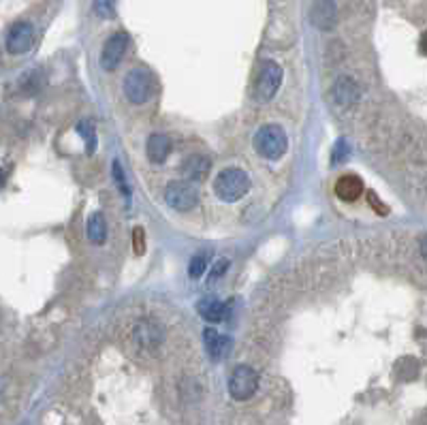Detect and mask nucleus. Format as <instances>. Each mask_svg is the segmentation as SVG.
<instances>
[{
	"label": "nucleus",
	"mask_w": 427,
	"mask_h": 425,
	"mask_svg": "<svg viewBox=\"0 0 427 425\" xmlns=\"http://www.w3.org/2000/svg\"><path fill=\"white\" fill-rule=\"evenodd\" d=\"M254 148L263 158H267V161H278V158H282L288 150L286 132L276 124H265L256 130Z\"/></svg>",
	"instance_id": "1"
},
{
	"label": "nucleus",
	"mask_w": 427,
	"mask_h": 425,
	"mask_svg": "<svg viewBox=\"0 0 427 425\" xmlns=\"http://www.w3.org/2000/svg\"><path fill=\"white\" fill-rule=\"evenodd\" d=\"M250 191V177L242 169H225L216 175L214 182V193L223 201H239Z\"/></svg>",
	"instance_id": "2"
},
{
	"label": "nucleus",
	"mask_w": 427,
	"mask_h": 425,
	"mask_svg": "<svg viewBox=\"0 0 427 425\" xmlns=\"http://www.w3.org/2000/svg\"><path fill=\"white\" fill-rule=\"evenodd\" d=\"M124 94L130 103L143 105L154 94V77L146 69H132L124 77Z\"/></svg>",
	"instance_id": "3"
},
{
	"label": "nucleus",
	"mask_w": 427,
	"mask_h": 425,
	"mask_svg": "<svg viewBox=\"0 0 427 425\" xmlns=\"http://www.w3.org/2000/svg\"><path fill=\"white\" fill-rule=\"evenodd\" d=\"M259 387V376L250 365H237L229 379V393L233 400L244 402L256 393Z\"/></svg>",
	"instance_id": "4"
},
{
	"label": "nucleus",
	"mask_w": 427,
	"mask_h": 425,
	"mask_svg": "<svg viewBox=\"0 0 427 425\" xmlns=\"http://www.w3.org/2000/svg\"><path fill=\"white\" fill-rule=\"evenodd\" d=\"M280 84H282V69H280V64L274 62V60H267V62H263V67L259 71L256 86H254V96L261 103L272 101L274 94L280 88Z\"/></svg>",
	"instance_id": "5"
},
{
	"label": "nucleus",
	"mask_w": 427,
	"mask_h": 425,
	"mask_svg": "<svg viewBox=\"0 0 427 425\" xmlns=\"http://www.w3.org/2000/svg\"><path fill=\"white\" fill-rule=\"evenodd\" d=\"M165 199H167V205L177 211H191L199 203V193L189 182H173L167 186Z\"/></svg>",
	"instance_id": "6"
},
{
	"label": "nucleus",
	"mask_w": 427,
	"mask_h": 425,
	"mask_svg": "<svg viewBox=\"0 0 427 425\" xmlns=\"http://www.w3.org/2000/svg\"><path fill=\"white\" fill-rule=\"evenodd\" d=\"M7 51L9 54H26L31 51L33 43H35V31L28 21H17L13 24L9 33H7Z\"/></svg>",
	"instance_id": "7"
},
{
	"label": "nucleus",
	"mask_w": 427,
	"mask_h": 425,
	"mask_svg": "<svg viewBox=\"0 0 427 425\" xmlns=\"http://www.w3.org/2000/svg\"><path fill=\"white\" fill-rule=\"evenodd\" d=\"M128 47V37L124 33H116L107 39L105 47H103V54H101V64L105 71H116L120 60L124 58V51Z\"/></svg>",
	"instance_id": "8"
},
{
	"label": "nucleus",
	"mask_w": 427,
	"mask_h": 425,
	"mask_svg": "<svg viewBox=\"0 0 427 425\" xmlns=\"http://www.w3.org/2000/svg\"><path fill=\"white\" fill-rule=\"evenodd\" d=\"M336 195L346 203H355L363 195V180L355 173H344L336 180Z\"/></svg>",
	"instance_id": "9"
},
{
	"label": "nucleus",
	"mask_w": 427,
	"mask_h": 425,
	"mask_svg": "<svg viewBox=\"0 0 427 425\" xmlns=\"http://www.w3.org/2000/svg\"><path fill=\"white\" fill-rule=\"evenodd\" d=\"M203 344L205 351L214 361H220L229 355L231 351V340L227 336H220L216 329H205L203 331Z\"/></svg>",
	"instance_id": "10"
},
{
	"label": "nucleus",
	"mask_w": 427,
	"mask_h": 425,
	"mask_svg": "<svg viewBox=\"0 0 427 425\" xmlns=\"http://www.w3.org/2000/svg\"><path fill=\"white\" fill-rule=\"evenodd\" d=\"M312 24L320 31H331L338 24V9L331 0H320L312 7Z\"/></svg>",
	"instance_id": "11"
},
{
	"label": "nucleus",
	"mask_w": 427,
	"mask_h": 425,
	"mask_svg": "<svg viewBox=\"0 0 427 425\" xmlns=\"http://www.w3.org/2000/svg\"><path fill=\"white\" fill-rule=\"evenodd\" d=\"M146 152H148L150 163H154V165L165 163L167 156L171 154V139L167 135H163V132H154V135L148 137Z\"/></svg>",
	"instance_id": "12"
},
{
	"label": "nucleus",
	"mask_w": 427,
	"mask_h": 425,
	"mask_svg": "<svg viewBox=\"0 0 427 425\" xmlns=\"http://www.w3.org/2000/svg\"><path fill=\"white\" fill-rule=\"evenodd\" d=\"M209 171V158L203 154H191L189 158H184L182 163V173L184 177H189V182H199L207 175Z\"/></svg>",
	"instance_id": "13"
},
{
	"label": "nucleus",
	"mask_w": 427,
	"mask_h": 425,
	"mask_svg": "<svg viewBox=\"0 0 427 425\" xmlns=\"http://www.w3.org/2000/svg\"><path fill=\"white\" fill-rule=\"evenodd\" d=\"M197 312L207 318V321L211 323H218V321H225V318L229 316V306L216 297H203L199 304H197Z\"/></svg>",
	"instance_id": "14"
},
{
	"label": "nucleus",
	"mask_w": 427,
	"mask_h": 425,
	"mask_svg": "<svg viewBox=\"0 0 427 425\" xmlns=\"http://www.w3.org/2000/svg\"><path fill=\"white\" fill-rule=\"evenodd\" d=\"M359 98V88L355 86V82L351 77H344V79H340V82L333 86V101L338 103V105H351V103H355Z\"/></svg>",
	"instance_id": "15"
},
{
	"label": "nucleus",
	"mask_w": 427,
	"mask_h": 425,
	"mask_svg": "<svg viewBox=\"0 0 427 425\" xmlns=\"http://www.w3.org/2000/svg\"><path fill=\"white\" fill-rule=\"evenodd\" d=\"M88 240L94 246H101L107 240V223H105V216L101 214V211H94V214L88 218Z\"/></svg>",
	"instance_id": "16"
},
{
	"label": "nucleus",
	"mask_w": 427,
	"mask_h": 425,
	"mask_svg": "<svg viewBox=\"0 0 427 425\" xmlns=\"http://www.w3.org/2000/svg\"><path fill=\"white\" fill-rule=\"evenodd\" d=\"M79 135L84 137L86 141V148H88V154H94L96 150V130H94V124L90 120H84V122H79Z\"/></svg>",
	"instance_id": "17"
},
{
	"label": "nucleus",
	"mask_w": 427,
	"mask_h": 425,
	"mask_svg": "<svg viewBox=\"0 0 427 425\" xmlns=\"http://www.w3.org/2000/svg\"><path fill=\"white\" fill-rule=\"evenodd\" d=\"M207 263H209V252H199L193 257L191 265H189V272H191V278H201L207 270Z\"/></svg>",
	"instance_id": "18"
},
{
	"label": "nucleus",
	"mask_w": 427,
	"mask_h": 425,
	"mask_svg": "<svg viewBox=\"0 0 427 425\" xmlns=\"http://www.w3.org/2000/svg\"><path fill=\"white\" fill-rule=\"evenodd\" d=\"M94 13L103 19L116 15V0H94Z\"/></svg>",
	"instance_id": "19"
},
{
	"label": "nucleus",
	"mask_w": 427,
	"mask_h": 425,
	"mask_svg": "<svg viewBox=\"0 0 427 425\" xmlns=\"http://www.w3.org/2000/svg\"><path fill=\"white\" fill-rule=\"evenodd\" d=\"M349 152H351V148H349V141H346V139H340V141L336 144V148H333L331 163H333V165H338V163L346 161V158H349Z\"/></svg>",
	"instance_id": "20"
},
{
	"label": "nucleus",
	"mask_w": 427,
	"mask_h": 425,
	"mask_svg": "<svg viewBox=\"0 0 427 425\" xmlns=\"http://www.w3.org/2000/svg\"><path fill=\"white\" fill-rule=\"evenodd\" d=\"M132 250H135V254L146 252V231L141 227L132 229Z\"/></svg>",
	"instance_id": "21"
},
{
	"label": "nucleus",
	"mask_w": 427,
	"mask_h": 425,
	"mask_svg": "<svg viewBox=\"0 0 427 425\" xmlns=\"http://www.w3.org/2000/svg\"><path fill=\"white\" fill-rule=\"evenodd\" d=\"M229 270V259H218L216 263H214V268L209 272V280H218L220 276H225Z\"/></svg>",
	"instance_id": "22"
},
{
	"label": "nucleus",
	"mask_w": 427,
	"mask_h": 425,
	"mask_svg": "<svg viewBox=\"0 0 427 425\" xmlns=\"http://www.w3.org/2000/svg\"><path fill=\"white\" fill-rule=\"evenodd\" d=\"M114 177L118 180V189L124 193V197H130V191H128V186H126V177H124V171L120 167V161L114 163Z\"/></svg>",
	"instance_id": "23"
},
{
	"label": "nucleus",
	"mask_w": 427,
	"mask_h": 425,
	"mask_svg": "<svg viewBox=\"0 0 427 425\" xmlns=\"http://www.w3.org/2000/svg\"><path fill=\"white\" fill-rule=\"evenodd\" d=\"M367 199H369V205H372L374 209H376L381 216H385L387 211H389V209H387V205H383V203H381V199H378L376 195H374V193H367Z\"/></svg>",
	"instance_id": "24"
},
{
	"label": "nucleus",
	"mask_w": 427,
	"mask_h": 425,
	"mask_svg": "<svg viewBox=\"0 0 427 425\" xmlns=\"http://www.w3.org/2000/svg\"><path fill=\"white\" fill-rule=\"evenodd\" d=\"M419 49H421V54L427 56V33H423L421 41H419Z\"/></svg>",
	"instance_id": "25"
},
{
	"label": "nucleus",
	"mask_w": 427,
	"mask_h": 425,
	"mask_svg": "<svg viewBox=\"0 0 427 425\" xmlns=\"http://www.w3.org/2000/svg\"><path fill=\"white\" fill-rule=\"evenodd\" d=\"M421 254L427 259V235L423 237V240H421Z\"/></svg>",
	"instance_id": "26"
}]
</instances>
